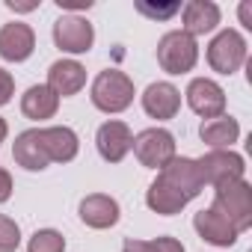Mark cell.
I'll list each match as a JSON object with an SVG mask.
<instances>
[{
    "label": "cell",
    "instance_id": "cell-1",
    "mask_svg": "<svg viewBox=\"0 0 252 252\" xmlns=\"http://www.w3.org/2000/svg\"><path fill=\"white\" fill-rule=\"evenodd\" d=\"M202 178H199V169H196V160L193 158H172L160 172L158 178L149 184L146 190V205L160 214V217H172L178 211H184L199 193H202Z\"/></svg>",
    "mask_w": 252,
    "mask_h": 252
},
{
    "label": "cell",
    "instance_id": "cell-2",
    "mask_svg": "<svg viewBox=\"0 0 252 252\" xmlns=\"http://www.w3.org/2000/svg\"><path fill=\"white\" fill-rule=\"evenodd\" d=\"M134 80L125 74V71H116V68H107L101 71L95 80H92V89H89V98L92 104L101 110V113H122L134 104Z\"/></svg>",
    "mask_w": 252,
    "mask_h": 252
},
{
    "label": "cell",
    "instance_id": "cell-3",
    "mask_svg": "<svg viewBox=\"0 0 252 252\" xmlns=\"http://www.w3.org/2000/svg\"><path fill=\"white\" fill-rule=\"evenodd\" d=\"M214 205L234 222L237 231L252 228V187L246 178H228L214 187Z\"/></svg>",
    "mask_w": 252,
    "mask_h": 252
},
{
    "label": "cell",
    "instance_id": "cell-4",
    "mask_svg": "<svg viewBox=\"0 0 252 252\" xmlns=\"http://www.w3.org/2000/svg\"><path fill=\"white\" fill-rule=\"evenodd\" d=\"M158 63L166 74H187L199 63V45L184 30H172L158 42Z\"/></svg>",
    "mask_w": 252,
    "mask_h": 252
},
{
    "label": "cell",
    "instance_id": "cell-5",
    "mask_svg": "<svg viewBox=\"0 0 252 252\" xmlns=\"http://www.w3.org/2000/svg\"><path fill=\"white\" fill-rule=\"evenodd\" d=\"M246 63V39L237 30H220L208 45V65L217 74H234Z\"/></svg>",
    "mask_w": 252,
    "mask_h": 252
},
{
    "label": "cell",
    "instance_id": "cell-6",
    "mask_svg": "<svg viewBox=\"0 0 252 252\" xmlns=\"http://www.w3.org/2000/svg\"><path fill=\"white\" fill-rule=\"evenodd\" d=\"M137 160L146 166V169H163L172 158H175V137L163 128H146L134 137L131 143Z\"/></svg>",
    "mask_w": 252,
    "mask_h": 252
},
{
    "label": "cell",
    "instance_id": "cell-7",
    "mask_svg": "<svg viewBox=\"0 0 252 252\" xmlns=\"http://www.w3.org/2000/svg\"><path fill=\"white\" fill-rule=\"evenodd\" d=\"M196 169H199L202 184L217 187L220 181L243 178L246 175V160L237 152H231V149H225V152H208V155H202L196 160Z\"/></svg>",
    "mask_w": 252,
    "mask_h": 252
},
{
    "label": "cell",
    "instance_id": "cell-8",
    "mask_svg": "<svg viewBox=\"0 0 252 252\" xmlns=\"http://www.w3.org/2000/svg\"><path fill=\"white\" fill-rule=\"evenodd\" d=\"M184 95H187L190 110L196 116H202L205 122L217 119V116H225V89L217 80H211V77H193Z\"/></svg>",
    "mask_w": 252,
    "mask_h": 252
},
{
    "label": "cell",
    "instance_id": "cell-9",
    "mask_svg": "<svg viewBox=\"0 0 252 252\" xmlns=\"http://www.w3.org/2000/svg\"><path fill=\"white\" fill-rule=\"evenodd\" d=\"M54 42L65 54H86L95 45V30L80 15H63L54 24Z\"/></svg>",
    "mask_w": 252,
    "mask_h": 252
},
{
    "label": "cell",
    "instance_id": "cell-10",
    "mask_svg": "<svg viewBox=\"0 0 252 252\" xmlns=\"http://www.w3.org/2000/svg\"><path fill=\"white\" fill-rule=\"evenodd\" d=\"M193 228L199 231L202 240H208V243H214V246H234L237 237H240V231L234 228V222H231L217 205H208L205 211H199V214L193 217Z\"/></svg>",
    "mask_w": 252,
    "mask_h": 252
},
{
    "label": "cell",
    "instance_id": "cell-11",
    "mask_svg": "<svg viewBox=\"0 0 252 252\" xmlns=\"http://www.w3.org/2000/svg\"><path fill=\"white\" fill-rule=\"evenodd\" d=\"M131 143H134V134L125 122L119 119H110L104 122L98 134H95V146H98V155L107 160V163H122L131 152Z\"/></svg>",
    "mask_w": 252,
    "mask_h": 252
},
{
    "label": "cell",
    "instance_id": "cell-12",
    "mask_svg": "<svg viewBox=\"0 0 252 252\" xmlns=\"http://www.w3.org/2000/svg\"><path fill=\"white\" fill-rule=\"evenodd\" d=\"M36 51V33L24 21H12L0 27V57L6 63H24Z\"/></svg>",
    "mask_w": 252,
    "mask_h": 252
},
{
    "label": "cell",
    "instance_id": "cell-13",
    "mask_svg": "<svg viewBox=\"0 0 252 252\" xmlns=\"http://www.w3.org/2000/svg\"><path fill=\"white\" fill-rule=\"evenodd\" d=\"M143 110H146L149 119H158V122L175 119L178 110H181V92L169 80L149 83L146 92H143Z\"/></svg>",
    "mask_w": 252,
    "mask_h": 252
},
{
    "label": "cell",
    "instance_id": "cell-14",
    "mask_svg": "<svg viewBox=\"0 0 252 252\" xmlns=\"http://www.w3.org/2000/svg\"><path fill=\"white\" fill-rule=\"evenodd\" d=\"M77 214H80L83 225L104 231V228H113V225L119 222V217H122V208H119V202H116L113 196L92 193V196L80 199V208H77Z\"/></svg>",
    "mask_w": 252,
    "mask_h": 252
},
{
    "label": "cell",
    "instance_id": "cell-15",
    "mask_svg": "<svg viewBox=\"0 0 252 252\" xmlns=\"http://www.w3.org/2000/svg\"><path fill=\"white\" fill-rule=\"evenodd\" d=\"M86 86V68L77 60H57L48 68V89L57 98H71Z\"/></svg>",
    "mask_w": 252,
    "mask_h": 252
},
{
    "label": "cell",
    "instance_id": "cell-16",
    "mask_svg": "<svg viewBox=\"0 0 252 252\" xmlns=\"http://www.w3.org/2000/svg\"><path fill=\"white\" fill-rule=\"evenodd\" d=\"M12 158H15V163H18L21 169H27V172H42V169H48L51 158H48V152H45V143H42L39 128L21 131V134L15 137Z\"/></svg>",
    "mask_w": 252,
    "mask_h": 252
},
{
    "label": "cell",
    "instance_id": "cell-17",
    "mask_svg": "<svg viewBox=\"0 0 252 252\" xmlns=\"http://www.w3.org/2000/svg\"><path fill=\"white\" fill-rule=\"evenodd\" d=\"M42 134V143H45V152L51 158V163H68L77 158L80 152V140L77 134L68 128V125H54V128H39Z\"/></svg>",
    "mask_w": 252,
    "mask_h": 252
},
{
    "label": "cell",
    "instance_id": "cell-18",
    "mask_svg": "<svg viewBox=\"0 0 252 252\" xmlns=\"http://www.w3.org/2000/svg\"><path fill=\"white\" fill-rule=\"evenodd\" d=\"M181 21H184V33L187 36H205L211 30H217L220 24V6L211 3V0H190V3H184L181 9Z\"/></svg>",
    "mask_w": 252,
    "mask_h": 252
},
{
    "label": "cell",
    "instance_id": "cell-19",
    "mask_svg": "<svg viewBox=\"0 0 252 252\" xmlns=\"http://www.w3.org/2000/svg\"><path fill=\"white\" fill-rule=\"evenodd\" d=\"M199 137H202L205 146H211V152H225V149H231V146L237 143L240 125H237V119H231V116H217V119L202 122Z\"/></svg>",
    "mask_w": 252,
    "mask_h": 252
},
{
    "label": "cell",
    "instance_id": "cell-20",
    "mask_svg": "<svg viewBox=\"0 0 252 252\" xmlns=\"http://www.w3.org/2000/svg\"><path fill=\"white\" fill-rule=\"evenodd\" d=\"M60 110V98L48 89V83H36L30 86L24 95H21V113L33 122H45V119H54Z\"/></svg>",
    "mask_w": 252,
    "mask_h": 252
},
{
    "label": "cell",
    "instance_id": "cell-21",
    "mask_svg": "<svg viewBox=\"0 0 252 252\" xmlns=\"http://www.w3.org/2000/svg\"><path fill=\"white\" fill-rule=\"evenodd\" d=\"M27 252H65V237L57 228H39L30 237Z\"/></svg>",
    "mask_w": 252,
    "mask_h": 252
},
{
    "label": "cell",
    "instance_id": "cell-22",
    "mask_svg": "<svg viewBox=\"0 0 252 252\" xmlns=\"http://www.w3.org/2000/svg\"><path fill=\"white\" fill-rule=\"evenodd\" d=\"M21 243V228L12 217L0 214V252H15Z\"/></svg>",
    "mask_w": 252,
    "mask_h": 252
},
{
    "label": "cell",
    "instance_id": "cell-23",
    "mask_svg": "<svg viewBox=\"0 0 252 252\" xmlns=\"http://www.w3.org/2000/svg\"><path fill=\"white\" fill-rule=\"evenodd\" d=\"M137 12H143L146 18H155V21H166L175 12H181V3H146V0H140Z\"/></svg>",
    "mask_w": 252,
    "mask_h": 252
},
{
    "label": "cell",
    "instance_id": "cell-24",
    "mask_svg": "<svg viewBox=\"0 0 252 252\" xmlns=\"http://www.w3.org/2000/svg\"><path fill=\"white\" fill-rule=\"evenodd\" d=\"M12 95H15V77H12L6 68H0V107L9 104Z\"/></svg>",
    "mask_w": 252,
    "mask_h": 252
},
{
    "label": "cell",
    "instance_id": "cell-25",
    "mask_svg": "<svg viewBox=\"0 0 252 252\" xmlns=\"http://www.w3.org/2000/svg\"><path fill=\"white\" fill-rule=\"evenodd\" d=\"M122 252H158L155 240H125Z\"/></svg>",
    "mask_w": 252,
    "mask_h": 252
},
{
    "label": "cell",
    "instance_id": "cell-26",
    "mask_svg": "<svg viewBox=\"0 0 252 252\" xmlns=\"http://www.w3.org/2000/svg\"><path fill=\"white\" fill-rule=\"evenodd\" d=\"M155 243H158V252H187L184 243L175 237H155Z\"/></svg>",
    "mask_w": 252,
    "mask_h": 252
},
{
    "label": "cell",
    "instance_id": "cell-27",
    "mask_svg": "<svg viewBox=\"0 0 252 252\" xmlns=\"http://www.w3.org/2000/svg\"><path fill=\"white\" fill-rule=\"evenodd\" d=\"M9 196H12V175L6 169H0V205L9 202Z\"/></svg>",
    "mask_w": 252,
    "mask_h": 252
},
{
    "label": "cell",
    "instance_id": "cell-28",
    "mask_svg": "<svg viewBox=\"0 0 252 252\" xmlns=\"http://www.w3.org/2000/svg\"><path fill=\"white\" fill-rule=\"evenodd\" d=\"M60 9H89L92 0H57Z\"/></svg>",
    "mask_w": 252,
    "mask_h": 252
},
{
    "label": "cell",
    "instance_id": "cell-29",
    "mask_svg": "<svg viewBox=\"0 0 252 252\" xmlns=\"http://www.w3.org/2000/svg\"><path fill=\"white\" fill-rule=\"evenodd\" d=\"M249 9H252L249 3H240V21H243L246 30H252V12H249Z\"/></svg>",
    "mask_w": 252,
    "mask_h": 252
},
{
    "label": "cell",
    "instance_id": "cell-30",
    "mask_svg": "<svg viewBox=\"0 0 252 252\" xmlns=\"http://www.w3.org/2000/svg\"><path fill=\"white\" fill-rule=\"evenodd\" d=\"M6 6L15 9V12H30V9H36L39 3H15V0H6Z\"/></svg>",
    "mask_w": 252,
    "mask_h": 252
},
{
    "label": "cell",
    "instance_id": "cell-31",
    "mask_svg": "<svg viewBox=\"0 0 252 252\" xmlns=\"http://www.w3.org/2000/svg\"><path fill=\"white\" fill-rule=\"evenodd\" d=\"M6 134H9V125H6V119H3V116H0V146H3Z\"/></svg>",
    "mask_w": 252,
    "mask_h": 252
}]
</instances>
